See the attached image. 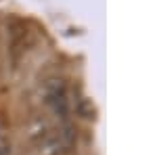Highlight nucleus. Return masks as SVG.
Returning a JSON list of instances; mask_svg holds the SVG:
<instances>
[{"instance_id":"f257e3e1","label":"nucleus","mask_w":157,"mask_h":155,"mask_svg":"<svg viewBox=\"0 0 157 155\" xmlns=\"http://www.w3.org/2000/svg\"><path fill=\"white\" fill-rule=\"evenodd\" d=\"M44 96H46V103H48L55 113H59L61 118L67 115V88L63 80H48L44 86Z\"/></svg>"}]
</instances>
